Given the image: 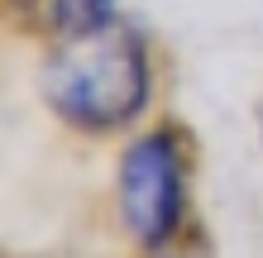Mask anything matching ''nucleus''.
Wrapping results in <instances>:
<instances>
[{
    "label": "nucleus",
    "instance_id": "1",
    "mask_svg": "<svg viewBox=\"0 0 263 258\" xmlns=\"http://www.w3.org/2000/svg\"><path fill=\"white\" fill-rule=\"evenodd\" d=\"M43 101L53 105L58 120L86 134L125 129L129 120L148 110V48L144 38L125 24H105L96 34L63 38V48L43 67Z\"/></svg>",
    "mask_w": 263,
    "mask_h": 258
},
{
    "label": "nucleus",
    "instance_id": "2",
    "mask_svg": "<svg viewBox=\"0 0 263 258\" xmlns=\"http://www.w3.org/2000/svg\"><path fill=\"white\" fill-rule=\"evenodd\" d=\"M115 206L129 239L148 253L177 239L187 210V158L173 129H144L125 144L115 172Z\"/></svg>",
    "mask_w": 263,
    "mask_h": 258
},
{
    "label": "nucleus",
    "instance_id": "3",
    "mask_svg": "<svg viewBox=\"0 0 263 258\" xmlns=\"http://www.w3.org/2000/svg\"><path fill=\"white\" fill-rule=\"evenodd\" d=\"M29 14L48 29V34L63 43V38H82V34H96V29L115 24L120 10L115 0H24Z\"/></svg>",
    "mask_w": 263,
    "mask_h": 258
},
{
    "label": "nucleus",
    "instance_id": "4",
    "mask_svg": "<svg viewBox=\"0 0 263 258\" xmlns=\"http://www.w3.org/2000/svg\"><path fill=\"white\" fill-rule=\"evenodd\" d=\"M153 258H206L201 244H177V239H167L163 249H153Z\"/></svg>",
    "mask_w": 263,
    "mask_h": 258
}]
</instances>
